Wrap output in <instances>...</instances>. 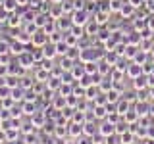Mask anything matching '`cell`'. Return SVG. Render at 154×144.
Masks as SVG:
<instances>
[{"mask_svg": "<svg viewBox=\"0 0 154 144\" xmlns=\"http://www.w3.org/2000/svg\"><path fill=\"white\" fill-rule=\"evenodd\" d=\"M89 138L91 136H87V134H85L83 138H79V140H77V144H89Z\"/></svg>", "mask_w": 154, "mask_h": 144, "instance_id": "obj_29", "label": "cell"}, {"mask_svg": "<svg viewBox=\"0 0 154 144\" xmlns=\"http://www.w3.org/2000/svg\"><path fill=\"white\" fill-rule=\"evenodd\" d=\"M108 17H110V14H108V12H98V14L94 16V19L100 23V25H104V23L108 21Z\"/></svg>", "mask_w": 154, "mask_h": 144, "instance_id": "obj_23", "label": "cell"}, {"mask_svg": "<svg viewBox=\"0 0 154 144\" xmlns=\"http://www.w3.org/2000/svg\"><path fill=\"white\" fill-rule=\"evenodd\" d=\"M85 64H83V62H81V64H77V62H75V65L73 67H71V75H73V79L75 81H79L81 79V77H83L85 73H87V71H85V67H83Z\"/></svg>", "mask_w": 154, "mask_h": 144, "instance_id": "obj_12", "label": "cell"}, {"mask_svg": "<svg viewBox=\"0 0 154 144\" xmlns=\"http://www.w3.org/2000/svg\"><path fill=\"white\" fill-rule=\"evenodd\" d=\"M129 110H131V108H129V102H127V98H119V102L118 104H116V112H118L119 115H122V117H123V113L125 112H129Z\"/></svg>", "mask_w": 154, "mask_h": 144, "instance_id": "obj_16", "label": "cell"}, {"mask_svg": "<svg viewBox=\"0 0 154 144\" xmlns=\"http://www.w3.org/2000/svg\"><path fill=\"white\" fill-rule=\"evenodd\" d=\"M129 2H131L135 8H143L144 4H146V0H129Z\"/></svg>", "mask_w": 154, "mask_h": 144, "instance_id": "obj_26", "label": "cell"}, {"mask_svg": "<svg viewBox=\"0 0 154 144\" xmlns=\"http://www.w3.org/2000/svg\"><path fill=\"white\" fill-rule=\"evenodd\" d=\"M123 119H125V121H127L129 125H131V123H135V121H139L141 117H139L137 110H129V112H125V113H123Z\"/></svg>", "mask_w": 154, "mask_h": 144, "instance_id": "obj_19", "label": "cell"}, {"mask_svg": "<svg viewBox=\"0 0 154 144\" xmlns=\"http://www.w3.org/2000/svg\"><path fill=\"white\" fill-rule=\"evenodd\" d=\"M21 81H23V83H21V86H23V88H27V86H29V85H31V86H33V81H35V79H29V77H23V79H21Z\"/></svg>", "mask_w": 154, "mask_h": 144, "instance_id": "obj_27", "label": "cell"}, {"mask_svg": "<svg viewBox=\"0 0 154 144\" xmlns=\"http://www.w3.org/2000/svg\"><path fill=\"white\" fill-rule=\"evenodd\" d=\"M19 8V2L17 0H6V2H4V10H6V12H16V10Z\"/></svg>", "mask_w": 154, "mask_h": 144, "instance_id": "obj_22", "label": "cell"}, {"mask_svg": "<svg viewBox=\"0 0 154 144\" xmlns=\"http://www.w3.org/2000/svg\"><path fill=\"white\" fill-rule=\"evenodd\" d=\"M69 134H71V136H73V138H77V136H81V134H85L83 133V123H71L69 125Z\"/></svg>", "mask_w": 154, "mask_h": 144, "instance_id": "obj_15", "label": "cell"}, {"mask_svg": "<svg viewBox=\"0 0 154 144\" xmlns=\"http://www.w3.org/2000/svg\"><path fill=\"white\" fill-rule=\"evenodd\" d=\"M71 19H73V25H81V27H85L93 17L89 16V12H87V10H75L73 16H71Z\"/></svg>", "mask_w": 154, "mask_h": 144, "instance_id": "obj_3", "label": "cell"}, {"mask_svg": "<svg viewBox=\"0 0 154 144\" xmlns=\"http://www.w3.org/2000/svg\"><path fill=\"white\" fill-rule=\"evenodd\" d=\"M8 42L6 40H2V42H0V54H8Z\"/></svg>", "mask_w": 154, "mask_h": 144, "instance_id": "obj_28", "label": "cell"}, {"mask_svg": "<svg viewBox=\"0 0 154 144\" xmlns=\"http://www.w3.org/2000/svg\"><path fill=\"white\" fill-rule=\"evenodd\" d=\"M52 2H54V4H60V2H64V0H52Z\"/></svg>", "mask_w": 154, "mask_h": 144, "instance_id": "obj_33", "label": "cell"}, {"mask_svg": "<svg viewBox=\"0 0 154 144\" xmlns=\"http://www.w3.org/2000/svg\"><path fill=\"white\" fill-rule=\"evenodd\" d=\"M42 52H45V58H48V60H54V58L58 56V50H56V44L54 42L48 40L45 46H42Z\"/></svg>", "mask_w": 154, "mask_h": 144, "instance_id": "obj_6", "label": "cell"}, {"mask_svg": "<svg viewBox=\"0 0 154 144\" xmlns=\"http://www.w3.org/2000/svg\"><path fill=\"white\" fill-rule=\"evenodd\" d=\"M56 25H58V29H60V31H69L71 27H73V19H69V17H64L62 16L60 19H56Z\"/></svg>", "mask_w": 154, "mask_h": 144, "instance_id": "obj_8", "label": "cell"}, {"mask_svg": "<svg viewBox=\"0 0 154 144\" xmlns=\"http://www.w3.org/2000/svg\"><path fill=\"white\" fill-rule=\"evenodd\" d=\"M143 73H144L143 65H141V64H137V62H133V64L127 67V75L131 77V79H137V77H139V75H143Z\"/></svg>", "mask_w": 154, "mask_h": 144, "instance_id": "obj_7", "label": "cell"}, {"mask_svg": "<svg viewBox=\"0 0 154 144\" xmlns=\"http://www.w3.org/2000/svg\"><path fill=\"white\" fill-rule=\"evenodd\" d=\"M141 40H143V35H141V33H129V37H127V44L139 46V44H141Z\"/></svg>", "mask_w": 154, "mask_h": 144, "instance_id": "obj_21", "label": "cell"}, {"mask_svg": "<svg viewBox=\"0 0 154 144\" xmlns=\"http://www.w3.org/2000/svg\"><path fill=\"white\" fill-rule=\"evenodd\" d=\"M133 14H135V6L127 0V2H125L123 6H122V10H119V16H122L123 19H129V17L133 16Z\"/></svg>", "mask_w": 154, "mask_h": 144, "instance_id": "obj_10", "label": "cell"}, {"mask_svg": "<svg viewBox=\"0 0 154 144\" xmlns=\"http://www.w3.org/2000/svg\"><path fill=\"white\" fill-rule=\"evenodd\" d=\"M93 113H94L96 119H106V115H108V104L106 106H94Z\"/></svg>", "mask_w": 154, "mask_h": 144, "instance_id": "obj_14", "label": "cell"}, {"mask_svg": "<svg viewBox=\"0 0 154 144\" xmlns=\"http://www.w3.org/2000/svg\"><path fill=\"white\" fill-rule=\"evenodd\" d=\"M100 29H102V25H100V23L93 17V19H91V21L85 25V35H87V37H98Z\"/></svg>", "mask_w": 154, "mask_h": 144, "instance_id": "obj_4", "label": "cell"}, {"mask_svg": "<svg viewBox=\"0 0 154 144\" xmlns=\"http://www.w3.org/2000/svg\"><path fill=\"white\" fill-rule=\"evenodd\" d=\"M152 40H154V37H152Z\"/></svg>", "mask_w": 154, "mask_h": 144, "instance_id": "obj_35", "label": "cell"}, {"mask_svg": "<svg viewBox=\"0 0 154 144\" xmlns=\"http://www.w3.org/2000/svg\"><path fill=\"white\" fill-rule=\"evenodd\" d=\"M83 133L87 134V136H91V138H93V134H96V133H98V129H96V125H94V121L93 123H83Z\"/></svg>", "mask_w": 154, "mask_h": 144, "instance_id": "obj_18", "label": "cell"}, {"mask_svg": "<svg viewBox=\"0 0 154 144\" xmlns=\"http://www.w3.org/2000/svg\"><path fill=\"white\" fill-rule=\"evenodd\" d=\"M48 40H50V35H48L45 29H38L31 38V44H33V48H42Z\"/></svg>", "mask_w": 154, "mask_h": 144, "instance_id": "obj_2", "label": "cell"}, {"mask_svg": "<svg viewBox=\"0 0 154 144\" xmlns=\"http://www.w3.org/2000/svg\"><path fill=\"white\" fill-rule=\"evenodd\" d=\"M31 121L35 127H42V125H46V113L45 112H37L35 115H31Z\"/></svg>", "mask_w": 154, "mask_h": 144, "instance_id": "obj_13", "label": "cell"}, {"mask_svg": "<svg viewBox=\"0 0 154 144\" xmlns=\"http://www.w3.org/2000/svg\"><path fill=\"white\" fill-rule=\"evenodd\" d=\"M21 108H23V113H25V115H35V113H37V106L33 104V100H27V102H23Z\"/></svg>", "mask_w": 154, "mask_h": 144, "instance_id": "obj_17", "label": "cell"}, {"mask_svg": "<svg viewBox=\"0 0 154 144\" xmlns=\"http://www.w3.org/2000/svg\"><path fill=\"white\" fill-rule=\"evenodd\" d=\"M4 2H6V0H0V8H4Z\"/></svg>", "mask_w": 154, "mask_h": 144, "instance_id": "obj_32", "label": "cell"}, {"mask_svg": "<svg viewBox=\"0 0 154 144\" xmlns=\"http://www.w3.org/2000/svg\"><path fill=\"white\" fill-rule=\"evenodd\" d=\"M56 144H67L66 140H56Z\"/></svg>", "mask_w": 154, "mask_h": 144, "instance_id": "obj_31", "label": "cell"}, {"mask_svg": "<svg viewBox=\"0 0 154 144\" xmlns=\"http://www.w3.org/2000/svg\"><path fill=\"white\" fill-rule=\"evenodd\" d=\"M148 86V75H139L137 79H133V88L135 90H143Z\"/></svg>", "mask_w": 154, "mask_h": 144, "instance_id": "obj_9", "label": "cell"}, {"mask_svg": "<svg viewBox=\"0 0 154 144\" xmlns=\"http://www.w3.org/2000/svg\"><path fill=\"white\" fill-rule=\"evenodd\" d=\"M12 52H14V54H17V56H21V54H23V50H21V42H17L16 46H12Z\"/></svg>", "mask_w": 154, "mask_h": 144, "instance_id": "obj_25", "label": "cell"}, {"mask_svg": "<svg viewBox=\"0 0 154 144\" xmlns=\"http://www.w3.org/2000/svg\"><path fill=\"white\" fill-rule=\"evenodd\" d=\"M98 134H104V136L116 134V123L108 121V119H104V121L100 123V127H98Z\"/></svg>", "mask_w": 154, "mask_h": 144, "instance_id": "obj_5", "label": "cell"}, {"mask_svg": "<svg viewBox=\"0 0 154 144\" xmlns=\"http://www.w3.org/2000/svg\"><path fill=\"white\" fill-rule=\"evenodd\" d=\"M100 58H104L102 50H96V48L89 46V48H81V54H79V60L83 64H89V62H98Z\"/></svg>", "mask_w": 154, "mask_h": 144, "instance_id": "obj_1", "label": "cell"}, {"mask_svg": "<svg viewBox=\"0 0 154 144\" xmlns=\"http://www.w3.org/2000/svg\"><path fill=\"white\" fill-rule=\"evenodd\" d=\"M17 2H19V6H27L29 0H17Z\"/></svg>", "mask_w": 154, "mask_h": 144, "instance_id": "obj_30", "label": "cell"}, {"mask_svg": "<svg viewBox=\"0 0 154 144\" xmlns=\"http://www.w3.org/2000/svg\"><path fill=\"white\" fill-rule=\"evenodd\" d=\"M146 27L150 29V31H154V12L148 14V19H146Z\"/></svg>", "mask_w": 154, "mask_h": 144, "instance_id": "obj_24", "label": "cell"}, {"mask_svg": "<svg viewBox=\"0 0 154 144\" xmlns=\"http://www.w3.org/2000/svg\"><path fill=\"white\" fill-rule=\"evenodd\" d=\"M31 38H33V35H29L27 31H19L17 35H16V40L21 42V44H29V42H31Z\"/></svg>", "mask_w": 154, "mask_h": 144, "instance_id": "obj_20", "label": "cell"}, {"mask_svg": "<svg viewBox=\"0 0 154 144\" xmlns=\"http://www.w3.org/2000/svg\"><path fill=\"white\" fill-rule=\"evenodd\" d=\"M48 14H50L52 19H60L64 16V6H62V2L60 4H52V8L48 10Z\"/></svg>", "mask_w": 154, "mask_h": 144, "instance_id": "obj_11", "label": "cell"}, {"mask_svg": "<svg viewBox=\"0 0 154 144\" xmlns=\"http://www.w3.org/2000/svg\"><path fill=\"white\" fill-rule=\"evenodd\" d=\"M150 96H152V100H154V88H152V90H150Z\"/></svg>", "mask_w": 154, "mask_h": 144, "instance_id": "obj_34", "label": "cell"}]
</instances>
